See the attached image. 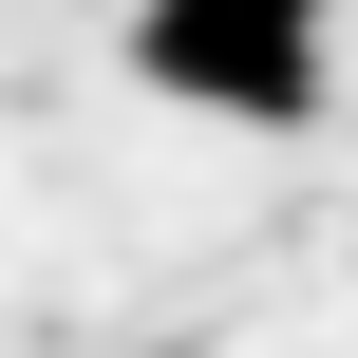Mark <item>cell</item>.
<instances>
[{"mask_svg": "<svg viewBox=\"0 0 358 358\" xmlns=\"http://www.w3.org/2000/svg\"><path fill=\"white\" fill-rule=\"evenodd\" d=\"M132 76L283 132V113H321V0H132Z\"/></svg>", "mask_w": 358, "mask_h": 358, "instance_id": "cell-1", "label": "cell"}]
</instances>
